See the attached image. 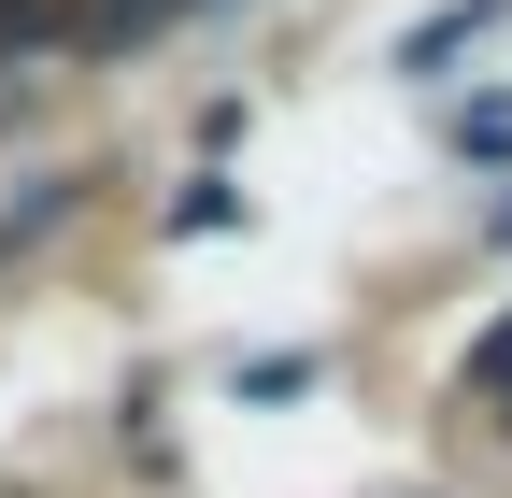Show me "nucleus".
Masks as SVG:
<instances>
[{"instance_id": "f257e3e1", "label": "nucleus", "mask_w": 512, "mask_h": 498, "mask_svg": "<svg viewBox=\"0 0 512 498\" xmlns=\"http://www.w3.org/2000/svg\"><path fill=\"white\" fill-rule=\"evenodd\" d=\"M484 15H498V0H441V15H427V29L399 43V72H441V57H456V43H470Z\"/></svg>"}, {"instance_id": "f03ea898", "label": "nucleus", "mask_w": 512, "mask_h": 498, "mask_svg": "<svg viewBox=\"0 0 512 498\" xmlns=\"http://www.w3.org/2000/svg\"><path fill=\"white\" fill-rule=\"evenodd\" d=\"M72 200H86V185H43V200H15V214H0V257H29V242H43L57 214H72Z\"/></svg>"}, {"instance_id": "7ed1b4c3", "label": "nucleus", "mask_w": 512, "mask_h": 498, "mask_svg": "<svg viewBox=\"0 0 512 498\" xmlns=\"http://www.w3.org/2000/svg\"><path fill=\"white\" fill-rule=\"evenodd\" d=\"M456 157H512V100H484V114H456Z\"/></svg>"}, {"instance_id": "20e7f679", "label": "nucleus", "mask_w": 512, "mask_h": 498, "mask_svg": "<svg viewBox=\"0 0 512 498\" xmlns=\"http://www.w3.org/2000/svg\"><path fill=\"white\" fill-rule=\"evenodd\" d=\"M470 370H484V385H512V328H498V342H484V356H470Z\"/></svg>"}]
</instances>
